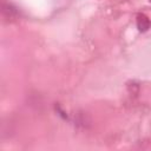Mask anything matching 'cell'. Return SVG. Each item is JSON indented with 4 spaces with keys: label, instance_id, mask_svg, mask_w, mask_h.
I'll use <instances>...</instances> for the list:
<instances>
[{
    "label": "cell",
    "instance_id": "cell-2",
    "mask_svg": "<svg viewBox=\"0 0 151 151\" xmlns=\"http://www.w3.org/2000/svg\"><path fill=\"white\" fill-rule=\"evenodd\" d=\"M2 13L8 17V18H14L18 15V9L12 5V4H8V2H2Z\"/></svg>",
    "mask_w": 151,
    "mask_h": 151
},
{
    "label": "cell",
    "instance_id": "cell-1",
    "mask_svg": "<svg viewBox=\"0 0 151 151\" xmlns=\"http://www.w3.org/2000/svg\"><path fill=\"white\" fill-rule=\"evenodd\" d=\"M137 27L140 32H146L151 27V20L145 14L139 13L137 15Z\"/></svg>",
    "mask_w": 151,
    "mask_h": 151
},
{
    "label": "cell",
    "instance_id": "cell-3",
    "mask_svg": "<svg viewBox=\"0 0 151 151\" xmlns=\"http://www.w3.org/2000/svg\"><path fill=\"white\" fill-rule=\"evenodd\" d=\"M149 1H150V2H151V0H149Z\"/></svg>",
    "mask_w": 151,
    "mask_h": 151
}]
</instances>
